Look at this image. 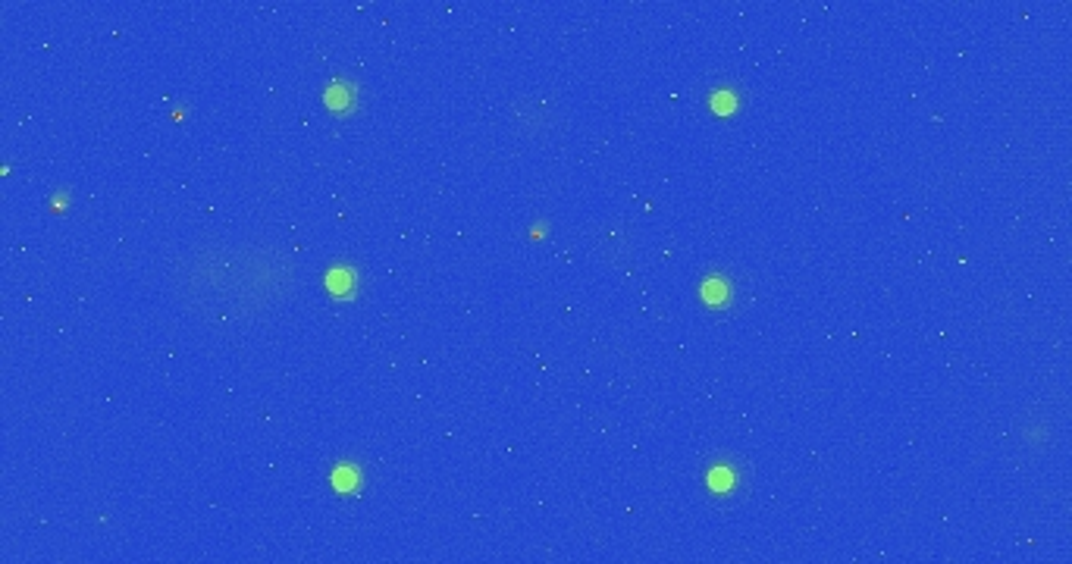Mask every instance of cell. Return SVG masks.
I'll use <instances>...</instances> for the list:
<instances>
[{
	"label": "cell",
	"mask_w": 1072,
	"mask_h": 564,
	"mask_svg": "<svg viewBox=\"0 0 1072 564\" xmlns=\"http://www.w3.org/2000/svg\"><path fill=\"white\" fill-rule=\"evenodd\" d=\"M298 267L267 245H201L170 267L173 292L185 308L214 320L258 317L295 289Z\"/></svg>",
	"instance_id": "obj_1"
},
{
	"label": "cell",
	"mask_w": 1072,
	"mask_h": 564,
	"mask_svg": "<svg viewBox=\"0 0 1072 564\" xmlns=\"http://www.w3.org/2000/svg\"><path fill=\"white\" fill-rule=\"evenodd\" d=\"M706 492L712 499H731L737 496V489L743 486V470L734 461H709L706 474H703Z\"/></svg>",
	"instance_id": "obj_2"
},
{
	"label": "cell",
	"mask_w": 1072,
	"mask_h": 564,
	"mask_svg": "<svg viewBox=\"0 0 1072 564\" xmlns=\"http://www.w3.org/2000/svg\"><path fill=\"white\" fill-rule=\"evenodd\" d=\"M323 286L326 292H330L333 298H352L355 289H358V270L352 264H333L330 270H326L323 276Z\"/></svg>",
	"instance_id": "obj_3"
},
{
	"label": "cell",
	"mask_w": 1072,
	"mask_h": 564,
	"mask_svg": "<svg viewBox=\"0 0 1072 564\" xmlns=\"http://www.w3.org/2000/svg\"><path fill=\"white\" fill-rule=\"evenodd\" d=\"M330 486L336 496H355L364 486V470L355 461H339L330 470Z\"/></svg>",
	"instance_id": "obj_4"
},
{
	"label": "cell",
	"mask_w": 1072,
	"mask_h": 564,
	"mask_svg": "<svg viewBox=\"0 0 1072 564\" xmlns=\"http://www.w3.org/2000/svg\"><path fill=\"white\" fill-rule=\"evenodd\" d=\"M699 298H703V304H709V308H728L734 298L731 279L725 273H709L703 282H699Z\"/></svg>",
	"instance_id": "obj_5"
},
{
	"label": "cell",
	"mask_w": 1072,
	"mask_h": 564,
	"mask_svg": "<svg viewBox=\"0 0 1072 564\" xmlns=\"http://www.w3.org/2000/svg\"><path fill=\"white\" fill-rule=\"evenodd\" d=\"M323 104L333 113H348L358 104V85H352L348 79H333L323 88Z\"/></svg>",
	"instance_id": "obj_6"
},
{
	"label": "cell",
	"mask_w": 1072,
	"mask_h": 564,
	"mask_svg": "<svg viewBox=\"0 0 1072 564\" xmlns=\"http://www.w3.org/2000/svg\"><path fill=\"white\" fill-rule=\"evenodd\" d=\"M709 110L715 116H734L740 110V91L737 88H712Z\"/></svg>",
	"instance_id": "obj_7"
}]
</instances>
